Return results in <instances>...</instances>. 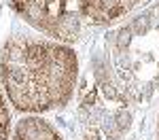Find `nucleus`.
I'll return each mask as SVG.
<instances>
[{
    "label": "nucleus",
    "mask_w": 159,
    "mask_h": 140,
    "mask_svg": "<svg viewBox=\"0 0 159 140\" xmlns=\"http://www.w3.org/2000/svg\"><path fill=\"white\" fill-rule=\"evenodd\" d=\"M79 79V57L66 43L43 36H13L0 49V87L19 113L66 106Z\"/></svg>",
    "instance_id": "nucleus-1"
},
{
    "label": "nucleus",
    "mask_w": 159,
    "mask_h": 140,
    "mask_svg": "<svg viewBox=\"0 0 159 140\" xmlns=\"http://www.w3.org/2000/svg\"><path fill=\"white\" fill-rule=\"evenodd\" d=\"M15 13L36 32L74 43L87 32L106 28L144 0H9Z\"/></svg>",
    "instance_id": "nucleus-2"
},
{
    "label": "nucleus",
    "mask_w": 159,
    "mask_h": 140,
    "mask_svg": "<svg viewBox=\"0 0 159 140\" xmlns=\"http://www.w3.org/2000/svg\"><path fill=\"white\" fill-rule=\"evenodd\" d=\"M9 134H11V115H9L2 87H0V140H9Z\"/></svg>",
    "instance_id": "nucleus-3"
},
{
    "label": "nucleus",
    "mask_w": 159,
    "mask_h": 140,
    "mask_svg": "<svg viewBox=\"0 0 159 140\" xmlns=\"http://www.w3.org/2000/svg\"><path fill=\"white\" fill-rule=\"evenodd\" d=\"M157 140H159V125H157Z\"/></svg>",
    "instance_id": "nucleus-4"
}]
</instances>
